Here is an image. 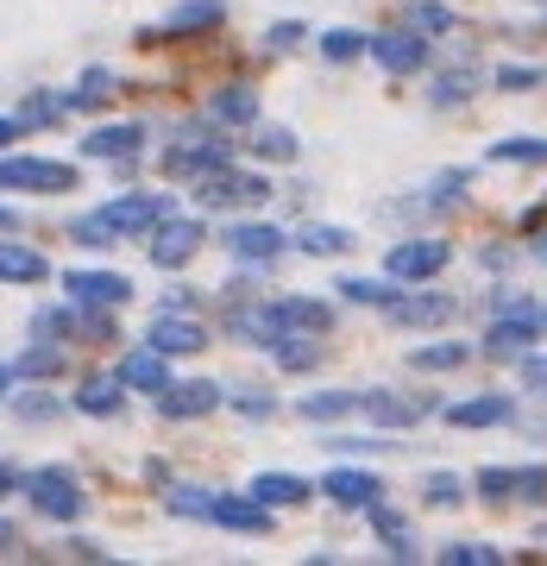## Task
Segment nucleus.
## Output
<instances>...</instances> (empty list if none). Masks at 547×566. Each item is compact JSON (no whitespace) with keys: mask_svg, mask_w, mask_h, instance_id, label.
Wrapping results in <instances>:
<instances>
[{"mask_svg":"<svg viewBox=\"0 0 547 566\" xmlns=\"http://www.w3.org/2000/svg\"><path fill=\"white\" fill-rule=\"evenodd\" d=\"M516 497L523 504H547V465H516Z\"/></svg>","mask_w":547,"mask_h":566,"instance_id":"37998d69","label":"nucleus"},{"mask_svg":"<svg viewBox=\"0 0 547 566\" xmlns=\"http://www.w3.org/2000/svg\"><path fill=\"white\" fill-rule=\"evenodd\" d=\"M428 397H397V390H365V409L359 416H371V422H385V428H415L428 416Z\"/></svg>","mask_w":547,"mask_h":566,"instance_id":"4be33fe9","label":"nucleus"},{"mask_svg":"<svg viewBox=\"0 0 547 566\" xmlns=\"http://www.w3.org/2000/svg\"><path fill=\"white\" fill-rule=\"evenodd\" d=\"M322 497L340 510H371L378 497H385V479L378 472H365V465H334L322 479Z\"/></svg>","mask_w":547,"mask_h":566,"instance_id":"f3484780","label":"nucleus"},{"mask_svg":"<svg viewBox=\"0 0 547 566\" xmlns=\"http://www.w3.org/2000/svg\"><path fill=\"white\" fill-rule=\"evenodd\" d=\"M227 397H221V385H208V378H170V385L158 390V416L164 422H202V416H214Z\"/></svg>","mask_w":547,"mask_h":566,"instance_id":"1a4fd4ad","label":"nucleus"},{"mask_svg":"<svg viewBox=\"0 0 547 566\" xmlns=\"http://www.w3.org/2000/svg\"><path fill=\"white\" fill-rule=\"evenodd\" d=\"M63 296L95 308H126L133 303V277L126 271H63Z\"/></svg>","mask_w":547,"mask_h":566,"instance_id":"4468645a","label":"nucleus"},{"mask_svg":"<svg viewBox=\"0 0 547 566\" xmlns=\"http://www.w3.org/2000/svg\"><path fill=\"white\" fill-rule=\"evenodd\" d=\"M535 259H541V264H547V233H541V240H535Z\"/></svg>","mask_w":547,"mask_h":566,"instance_id":"13d9d810","label":"nucleus"},{"mask_svg":"<svg viewBox=\"0 0 547 566\" xmlns=\"http://www.w3.org/2000/svg\"><path fill=\"white\" fill-rule=\"evenodd\" d=\"M13 371H20V378H32V385H44V378H63V346H57V340H32L20 359H13Z\"/></svg>","mask_w":547,"mask_h":566,"instance_id":"72a5a7b5","label":"nucleus"},{"mask_svg":"<svg viewBox=\"0 0 547 566\" xmlns=\"http://www.w3.org/2000/svg\"><path fill=\"white\" fill-rule=\"evenodd\" d=\"M20 133H25L20 120H0V145H13V139H20Z\"/></svg>","mask_w":547,"mask_h":566,"instance_id":"5fc2aeb1","label":"nucleus"},{"mask_svg":"<svg viewBox=\"0 0 547 566\" xmlns=\"http://www.w3.org/2000/svg\"><path fill=\"white\" fill-rule=\"evenodd\" d=\"M63 554H70V560H107V547H95V542H63Z\"/></svg>","mask_w":547,"mask_h":566,"instance_id":"8fccbe9b","label":"nucleus"},{"mask_svg":"<svg viewBox=\"0 0 547 566\" xmlns=\"http://www.w3.org/2000/svg\"><path fill=\"white\" fill-rule=\"evenodd\" d=\"M504 560V547H491V542H446L441 547V566H497Z\"/></svg>","mask_w":547,"mask_h":566,"instance_id":"ea45409f","label":"nucleus"},{"mask_svg":"<svg viewBox=\"0 0 547 566\" xmlns=\"http://www.w3.org/2000/svg\"><path fill=\"white\" fill-rule=\"evenodd\" d=\"M107 95H114V70H107V63H88L76 88H63V107H70V114H82V107H102Z\"/></svg>","mask_w":547,"mask_h":566,"instance_id":"7c9ffc66","label":"nucleus"},{"mask_svg":"<svg viewBox=\"0 0 547 566\" xmlns=\"http://www.w3.org/2000/svg\"><path fill=\"white\" fill-rule=\"evenodd\" d=\"M164 504L177 516H196V523H214V528H233V535H271V504L264 497H221V491H196V485H177Z\"/></svg>","mask_w":547,"mask_h":566,"instance_id":"f03ea898","label":"nucleus"},{"mask_svg":"<svg viewBox=\"0 0 547 566\" xmlns=\"http://www.w3.org/2000/svg\"><path fill=\"white\" fill-rule=\"evenodd\" d=\"M145 340L158 346V353H170V359H189V353H202L208 346V327L196 322L189 308H158V322H151Z\"/></svg>","mask_w":547,"mask_h":566,"instance_id":"dca6fc26","label":"nucleus"},{"mask_svg":"<svg viewBox=\"0 0 547 566\" xmlns=\"http://www.w3.org/2000/svg\"><path fill=\"white\" fill-rule=\"evenodd\" d=\"M385 315L397 327H441V322H453V315H460V303H453V296H441V290H428V296H397Z\"/></svg>","mask_w":547,"mask_h":566,"instance_id":"412c9836","label":"nucleus"},{"mask_svg":"<svg viewBox=\"0 0 547 566\" xmlns=\"http://www.w3.org/2000/svg\"><path fill=\"white\" fill-rule=\"evenodd\" d=\"M472 359L466 340H434V346H409V371H460Z\"/></svg>","mask_w":547,"mask_h":566,"instance_id":"2f4dec72","label":"nucleus"},{"mask_svg":"<svg viewBox=\"0 0 547 566\" xmlns=\"http://www.w3.org/2000/svg\"><path fill=\"white\" fill-rule=\"evenodd\" d=\"M126 378L120 371H95V378H82L76 385V397H70V403L82 409V416H95V422H107V416H120V403H126Z\"/></svg>","mask_w":547,"mask_h":566,"instance_id":"aec40b11","label":"nucleus"},{"mask_svg":"<svg viewBox=\"0 0 547 566\" xmlns=\"http://www.w3.org/2000/svg\"><path fill=\"white\" fill-rule=\"evenodd\" d=\"M233 327H240L245 340L259 346H277L284 340H322L327 327H334V308L315 303V296H277V303H259V308H240L233 315Z\"/></svg>","mask_w":547,"mask_h":566,"instance_id":"f257e3e1","label":"nucleus"},{"mask_svg":"<svg viewBox=\"0 0 547 566\" xmlns=\"http://www.w3.org/2000/svg\"><path fill=\"white\" fill-rule=\"evenodd\" d=\"M145 145V126L139 120H114V126H95L88 139H82V158L95 164H133Z\"/></svg>","mask_w":547,"mask_h":566,"instance_id":"a211bd4d","label":"nucleus"},{"mask_svg":"<svg viewBox=\"0 0 547 566\" xmlns=\"http://www.w3.org/2000/svg\"><path fill=\"white\" fill-rule=\"evenodd\" d=\"M202 245H208V227L196 221V214H170V221L151 227V245H145V252H151V264H158V271H182V264L196 259Z\"/></svg>","mask_w":547,"mask_h":566,"instance_id":"0eeeda50","label":"nucleus"},{"mask_svg":"<svg viewBox=\"0 0 547 566\" xmlns=\"http://www.w3.org/2000/svg\"><path fill=\"white\" fill-rule=\"evenodd\" d=\"M446 428H504L516 422V397H460L441 409Z\"/></svg>","mask_w":547,"mask_h":566,"instance_id":"6ab92c4d","label":"nucleus"},{"mask_svg":"<svg viewBox=\"0 0 547 566\" xmlns=\"http://www.w3.org/2000/svg\"><path fill=\"white\" fill-rule=\"evenodd\" d=\"M233 409H240V416H252V422H264V416H277V403H271V397H259V390H245V397H233Z\"/></svg>","mask_w":547,"mask_h":566,"instance_id":"49530a36","label":"nucleus"},{"mask_svg":"<svg viewBox=\"0 0 547 566\" xmlns=\"http://www.w3.org/2000/svg\"><path fill=\"white\" fill-rule=\"evenodd\" d=\"M221 245L240 264H277V259H284V245H290V233H277L271 221H233L221 233Z\"/></svg>","mask_w":547,"mask_h":566,"instance_id":"9b49d317","label":"nucleus"},{"mask_svg":"<svg viewBox=\"0 0 547 566\" xmlns=\"http://www.w3.org/2000/svg\"><path fill=\"white\" fill-rule=\"evenodd\" d=\"M296 151H303V145H296L290 126H259V133H252V158H264V164H296Z\"/></svg>","mask_w":547,"mask_h":566,"instance_id":"f704fd0d","label":"nucleus"},{"mask_svg":"<svg viewBox=\"0 0 547 566\" xmlns=\"http://www.w3.org/2000/svg\"><path fill=\"white\" fill-rule=\"evenodd\" d=\"M353 245H359V233H353V227H334V221H308L303 233H296V252H308V259H340Z\"/></svg>","mask_w":547,"mask_h":566,"instance_id":"b1692460","label":"nucleus"},{"mask_svg":"<svg viewBox=\"0 0 547 566\" xmlns=\"http://www.w3.org/2000/svg\"><path fill=\"white\" fill-rule=\"evenodd\" d=\"M334 290H340L346 303H359V308H390L397 296H403V290H397V277H340Z\"/></svg>","mask_w":547,"mask_h":566,"instance_id":"473e14b6","label":"nucleus"},{"mask_svg":"<svg viewBox=\"0 0 547 566\" xmlns=\"http://www.w3.org/2000/svg\"><path fill=\"white\" fill-rule=\"evenodd\" d=\"M0 233H20V214L13 208H0Z\"/></svg>","mask_w":547,"mask_h":566,"instance_id":"6e6d98bb","label":"nucleus"},{"mask_svg":"<svg viewBox=\"0 0 547 566\" xmlns=\"http://www.w3.org/2000/svg\"><path fill=\"white\" fill-rule=\"evenodd\" d=\"M277 359H284V371H315V365H322V346L315 340H284Z\"/></svg>","mask_w":547,"mask_h":566,"instance_id":"a19ab883","label":"nucleus"},{"mask_svg":"<svg viewBox=\"0 0 547 566\" xmlns=\"http://www.w3.org/2000/svg\"><path fill=\"white\" fill-rule=\"evenodd\" d=\"M359 409H365V390H315V397L296 403V416H303V422H346V416H359Z\"/></svg>","mask_w":547,"mask_h":566,"instance_id":"393cba45","label":"nucleus"},{"mask_svg":"<svg viewBox=\"0 0 547 566\" xmlns=\"http://www.w3.org/2000/svg\"><path fill=\"white\" fill-rule=\"evenodd\" d=\"M472 491H478L485 504H509V497H516V465H485V472L472 479Z\"/></svg>","mask_w":547,"mask_h":566,"instance_id":"58836bf2","label":"nucleus"},{"mask_svg":"<svg viewBox=\"0 0 547 566\" xmlns=\"http://www.w3.org/2000/svg\"><path fill=\"white\" fill-rule=\"evenodd\" d=\"M164 359H170V353H158V346L126 353V359H120V378H126L133 390H151V397H158V390L170 385V365H164Z\"/></svg>","mask_w":547,"mask_h":566,"instance_id":"a878e982","label":"nucleus"},{"mask_svg":"<svg viewBox=\"0 0 547 566\" xmlns=\"http://www.w3.org/2000/svg\"><path fill=\"white\" fill-rule=\"evenodd\" d=\"M446 264H453V245H446V240H403V245H390L385 277H397V283H434Z\"/></svg>","mask_w":547,"mask_h":566,"instance_id":"6e6552de","label":"nucleus"},{"mask_svg":"<svg viewBox=\"0 0 547 566\" xmlns=\"http://www.w3.org/2000/svg\"><path fill=\"white\" fill-rule=\"evenodd\" d=\"M25 497H32V510L51 516V523H82V510H88L82 479H76V472H63V465H39V472H25Z\"/></svg>","mask_w":547,"mask_h":566,"instance_id":"7ed1b4c3","label":"nucleus"},{"mask_svg":"<svg viewBox=\"0 0 547 566\" xmlns=\"http://www.w3.org/2000/svg\"><path fill=\"white\" fill-rule=\"evenodd\" d=\"M208 120L214 126H259V95L252 88H214L208 95Z\"/></svg>","mask_w":547,"mask_h":566,"instance_id":"bb28decb","label":"nucleus"},{"mask_svg":"<svg viewBox=\"0 0 547 566\" xmlns=\"http://www.w3.org/2000/svg\"><path fill=\"white\" fill-rule=\"evenodd\" d=\"M164 308H196V290H164Z\"/></svg>","mask_w":547,"mask_h":566,"instance_id":"864d4df0","label":"nucleus"},{"mask_svg":"<svg viewBox=\"0 0 547 566\" xmlns=\"http://www.w3.org/2000/svg\"><path fill=\"white\" fill-rule=\"evenodd\" d=\"M196 202L202 208H264L271 202V182L259 177V170H240V164H221V170H208L202 182H196Z\"/></svg>","mask_w":547,"mask_h":566,"instance_id":"20e7f679","label":"nucleus"},{"mask_svg":"<svg viewBox=\"0 0 547 566\" xmlns=\"http://www.w3.org/2000/svg\"><path fill=\"white\" fill-rule=\"evenodd\" d=\"M403 25H415L422 39H446V32H460V13H453L446 0H409Z\"/></svg>","mask_w":547,"mask_h":566,"instance_id":"c85d7f7f","label":"nucleus"},{"mask_svg":"<svg viewBox=\"0 0 547 566\" xmlns=\"http://www.w3.org/2000/svg\"><path fill=\"white\" fill-rule=\"evenodd\" d=\"M245 491H252V497H264L271 510H296V504H308V497H315V485H308V479H296V472H259Z\"/></svg>","mask_w":547,"mask_h":566,"instance_id":"5701e85b","label":"nucleus"},{"mask_svg":"<svg viewBox=\"0 0 547 566\" xmlns=\"http://www.w3.org/2000/svg\"><path fill=\"white\" fill-rule=\"evenodd\" d=\"M227 20V0H177L170 13H164V25H151V32H139L145 44L158 39H196V32H214V25Z\"/></svg>","mask_w":547,"mask_h":566,"instance_id":"f8f14e48","label":"nucleus"},{"mask_svg":"<svg viewBox=\"0 0 547 566\" xmlns=\"http://www.w3.org/2000/svg\"><path fill=\"white\" fill-rule=\"evenodd\" d=\"M485 164H547V139L535 133H516V139H497L485 151Z\"/></svg>","mask_w":547,"mask_h":566,"instance_id":"c9c22d12","label":"nucleus"},{"mask_svg":"<svg viewBox=\"0 0 547 566\" xmlns=\"http://www.w3.org/2000/svg\"><path fill=\"white\" fill-rule=\"evenodd\" d=\"M491 82H497L504 95H523V88H535V82H541V70H528V63H504Z\"/></svg>","mask_w":547,"mask_h":566,"instance_id":"a18cd8bd","label":"nucleus"},{"mask_svg":"<svg viewBox=\"0 0 547 566\" xmlns=\"http://www.w3.org/2000/svg\"><path fill=\"white\" fill-rule=\"evenodd\" d=\"M70 107H63V95H32L25 102V114H20V126H51V120H63Z\"/></svg>","mask_w":547,"mask_h":566,"instance_id":"79ce46f5","label":"nucleus"},{"mask_svg":"<svg viewBox=\"0 0 547 566\" xmlns=\"http://www.w3.org/2000/svg\"><path fill=\"white\" fill-rule=\"evenodd\" d=\"M13 378H20V371H13V365H0V397H7V390H13Z\"/></svg>","mask_w":547,"mask_h":566,"instance_id":"4d7b16f0","label":"nucleus"},{"mask_svg":"<svg viewBox=\"0 0 547 566\" xmlns=\"http://www.w3.org/2000/svg\"><path fill=\"white\" fill-rule=\"evenodd\" d=\"M322 57L327 63H353V57H371V39L365 32H353V25H334V32H322Z\"/></svg>","mask_w":547,"mask_h":566,"instance_id":"e433bc0d","label":"nucleus"},{"mask_svg":"<svg viewBox=\"0 0 547 566\" xmlns=\"http://www.w3.org/2000/svg\"><path fill=\"white\" fill-rule=\"evenodd\" d=\"M547 315H535V308H509V315H497L485 334V353L491 359H528V346L541 340Z\"/></svg>","mask_w":547,"mask_h":566,"instance_id":"9d476101","label":"nucleus"},{"mask_svg":"<svg viewBox=\"0 0 547 566\" xmlns=\"http://www.w3.org/2000/svg\"><path fill=\"white\" fill-rule=\"evenodd\" d=\"M422 497H428L434 510L466 504V479H460V472H428V479H422Z\"/></svg>","mask_w":547,"mask_h":566,"instance_id":"4c0bfd02","label":"nucleus"},{"mask_svg":"<svg viewBox=\"0 0 547 566\" xmlns=\"http://www.w3.org/2000/svg\"><path fill=\"white\" fill-rule=\"evenodd\" d=\"M95 214H102V227H114L120 240H151V227L170 221L177 202H170V196H114V202L95 208Z\"/></svg>","mask_w":547,"mask_h":566,"instance_id":"423d86ee","label":"nucleus"},{"mask_svg":"<svg viewBox=\"0 0 547 566\" xmlns=\"http://www.w3.org/2000/svg\"><path fill=\"white\" fill-rule=\"evenodd\" d=\"M523 385L535 390V397H547V359H535V353H528V359H523Z\"/></svg>","mask_w":547,"mask_h":566,"instance_id":"de8ad7c7","label":"nucleus"},{"mask_svg":"<svg viewBox=\"0 0 547 566\" xmlns=\"http://www.w3.org/2000/svg\"><path fill=\"white\" fill-rule=\"evenodd\" d=\"M303 39H308V25H303V20H277V25H264V44H271V51H296Z\"/></svg>","mask_w":547,"mask_h":566,"instance_id":"c03bdc74","label":"nucleus"},{"mask_svg":"<svg viewBox=\"0 0 547 566\" xmlns=\"http://www.w3.org/2000/svg\"><path fill=\"white\" fill-rule=\"evenodd\" d=\"M82 182L76 164L63 158H0V189H32V196H70Z\"/></svg>","mask_w":547,"mask_h":566,"instance_id":"39448f33","label":"nucleus"},{"mask_svg":"<svg viewBox=\"0 0 547 566\" xmlns=\"http://www.w3.org/2000/svg\"><path fill=\"white\" fill-rule=\"evenodd\" d=\"M25 416V422H44V416H57V403H13Z\"/></svg>","mask_w":547,"mask_h":566,"instance_id":"603ef678","label":"nucleus"},{"mask_svg":"<svg viewBox=\"0 0 547 566\" xmlns=\"http://www.w3.org/2000/svg\"><path fill=\"white\" fill-rule=\"evenodd\" d=\"M472 95H478V70L472 63H453V70H441V76L428 82V102L434 107H466Z\"/></svg>","mask_w":547,"mask_h":566,"instance_id":"cd10ccee","label":"nucleus"},{"mask_svg":"<svg viewBox=\"0 0 547 566\" xmlns=\"http://www.w3.org/2000/svg\"><path fill=\"white\" fill-rule=\"evenodd\" d=\"M221 164H233L227 145H221V133H189L177 151H164V177H196L202 182L208 170H221Z\"/></svg>","mask_w":547,"mask_h":566,"instance_id":"2eb2a0df","label":"nucleus"},{"mask_svg":"<svg viewBox=\"0 0 547 566\" xmlns=\"http://www.w3.org/2000/svg\"><path fill=\"white\" fill-rule=\"evenodd\" d=\"M371 63L390 70V76H415V70H428V39L415 25H403V32H371Z\"/></svg>","mask_w":547,"mask_h":566,"instance_id":"ddd939ff","label":"nucleus"},{"mask_svg":"<svg viewBox=\"0 0 547 566\" xmlns=\"http://www.w3.org/2000/svg\"><path fill=\"white\" fill-rule=\"evenodd\" d=\"M13 491H25V472L13 460H0V497H13Z\"/></svg>","mask_w":547,"mask_h":566,"instance_id":"09e8293b","label":"nucleus"},{"mask_svg":"<svg viewBox=\"0 0 547 566\" xmlns=\"http://www.w3.org/2000/svg\"><path fill=\"white\" fill-rule=\"evenodd\" d=\"M44 277H51V264L32 245H13V233H7V245H0V283H44Z\"/></svg>","mask_w":547,"mask_h":566,"instance_id":"c756f323","label":"nucleus"},{"mask_svg":"<svg viewBox=\"0 0 547 566\" xmlns=\"http://www.w3.org/2000/svg\"><path fill=\"white\" fill-rule=\"evenodd\" d=\"M20 528H13V523H0V560H7V554H20Z\"/></svg>","mask_w":547,"mask_h":566,"instance_id":"3c124183","label":"nucleus"}]
</instances>
